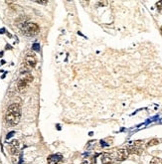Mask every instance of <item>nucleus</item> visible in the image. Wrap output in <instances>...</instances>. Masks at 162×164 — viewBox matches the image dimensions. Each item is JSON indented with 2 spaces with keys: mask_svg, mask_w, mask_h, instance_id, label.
Returning a JSON list of instances; mask_svg holds the SVG:
<instances>
[{
  "mask_svg": "<svg viewBox=\"0 0 162 164\" xmlns=\"http://www.w3.org/2000/svg\"><path fill=\"white\" fill-rule=\"evenodd\" d=\"M21 118V106L19 104H11L8 106L6 114H5V120L8 125L14 126L17 125Z\"/></svg>",
  "mask_w": 162,
  "mask_h": 164,
  "instance_id": "1",
  "label": "nucleus"
},
{
  "mask_svg": "<svg viewBox=\"0 0 162 164\" xmlns=\"http://www.w3.org/2000/svg\"><path fill=\"white\" fill-rule=\"evenodd\" d=\"M21 31L24 35L28 36V37H33L36 36L39 33L40 28L36 23H32V22H24L21 26Z\"/></svg>",
  "mask_w": 162,
  "mask_h": 164,
  "instance_id": "2",
  "label": "nucleus"
},
{
  "mask_svg": "<svg viewBox=\"0 0 162 164\" xmlns=\"http://www.w3.org/2000/svg\"><path fill=\"white\" fill-rule=\"evenodd\" d=\"M33 80L34 78L30 73H23V74H21V76L18 79V82H17V90H20V92H23V90H25L28 87L29 84L32 83Z\"/></svg>",
  "mask_w": 162,
  "mask_h": 164,
  "instance_id": "3",
  "label": "nucleus"
},
{
  "mask_svg": "<svg viewBox=\"0 0 162 164\" xmlns=\"http://www.w3.org/2000/svg\"><path fill=\"white\" fill-rule=\"evenodd\" d=\"M23 63L25 65H27L28 67H30L31 69H34L37 65V59H36V56L34 53H27V55L25 56V59H24V62Z\"/></svg>",
  "mask_w": 162,
  "mask_h": 164,
  "instance_id": "4",
  "label": "nucleus"
},
{
  "mask_svg": "<svg viewBox=\"0 0 162 164\" xmlns=\"http://www.w3.org/2000/svg\"><path fill=\"white\" fill-rule=\"evenodd\" d=\"M141 141H133L132 143L129 144V146L127 147V152H128V154H139L141 153Z\"/></svg>",
  "mask_w": 162,
  "mask_h": 164,
  "instance_id": "5",
  "label": "nucleus"
},
{
  "mask_svg": "<svg viewBox=\"0 0 162 164\" xmlns=\"http://www.w3.org/2000/svg\"><path fill=\"white\" fill-rule=\"evenodd\" d=\"M127 157H128V152H127L126 149L120 148V149H117V150H116L115 159L117 161H123V160H126Z\"/></svg>",
  "mask_w": 162,
  "mask_h": 164,
  "instance_id": "6",
  "label": "nucleus"
},
{
  "mask_svg": "<svg viewBox=\"0 0 162 164\" xmlns=\"http://www.w3.org/2000/svg\"><path fill=\"white\" fill-rule=\"evenodd\" d=\"M62 159H63V156L60 153L50 155L48 157V164H59L62 161Z\"/></svg>",
  "mask_w": 162,
  "mask_h": 164,
  "instance_id": "7",
  "label": "nucleus"
},
{
  "mask_svg": "<svg viewBox=\"0 0 162 164\" xmlns=\"http://www.w3.org/2000/svg\"><path fill=\"white\" fill-rule=\"evenodd\" d=\"M113 162V157L109 153H104L101 156V163L103 164H112Z\"/></svg>",
  "mask_w": 162,
  "mask_h": 164,
  "instance_id": "8",
  "label": "nucleus"
},
{
  "mask_svg": "<svg viewBox=\"0 0 162 164\" xmlns=\"http://www.w3.org/2000/svg\"><path fill=\"white\" fill-rule=\"evenodd\" d=\"M7 148H8V151H9L10 154L15 155V154L18 153V147H15V146H13V145H11V144H9V145L7 146Z\"/></svg>",
  "mask_w": 162,
  "mask_h": 164,
  "instance_id": "9",
  "label": "nucleus"
},
{
  "mask_svg": "<svg viewBox=\"0 0 162 164\" xmlns=\"http://www.w3.org/2000/svg\"><path fill=\"white\" fill-rule=\"evenodd\" d=\"M150 164H162V158L153 157L151 161H150Z\"/></svg>",
  "mask_w": 162,
  "mask_h": 164,
  "instance_id": "10",
  "label": "nucleus"
},
{
  "mask_svg": "<svg viewBox=\"0 0 162 164\" xmlns=\"http://www.w3.org/2000/svg\"><path fill=\"white\" fill-rule=\"evenodd\" d=\"M158 143H159V140H158V139H155V138H154V139H151V140H150L149 142L146 144V146H147V147H151V146L157 145Z\"/></svg>",
  "mask_w": 162,
  "mask_h": 164,
  "instance_id": "11",
  "label": "nucleus"
},
{
  "mask_svg": "<svg viewBox=\"0 0 162 164\" xmlns=\"http://www.w3.org/2000/svg\"><path fill=\"white\" fill-rule=\"evenodd\" d=\"M11 145H13V146H15V147H18L19 146V141L18 140H12L10 142Z\"/></svg>",
  "mask_w": 162,
  "mask_h": 164,
  "instance_id": "12",
  "label": "nucleus"
},
{
  "mask_svg": "<svg viewBox=\"0 0 162 164\" xmlns=\"http://www.w3.org/2000/svg\"><path fill=\"white\" fill-rule=\"evenodd\" d=\"M33 50L39 51V50H40V45H39V44H34V45H33Z\"/></svg>",
  "mask_w": 162,
  "mask_h": 164,
  "instance_id": "13",
  "label": "nucleus"
},
{
  "mask_svg": "<svg viewBox=\"0 0 162 164\" xmlns=\"http://www.w3.org/2000/svg\"><path fill=\"white\" fill-rule=\"evenodd\" d=\"M98 3H99V5H101V6H106V5L107 4V1H99Z\"/></svg>",
  "mask_w": 162,
  "mask_h": 164,
  "instance_id": "14",
  "label": "nucleus"
},
{
  "mask_svg": "<svg viewBox=\"0 0 162 164\" xmlns=\"http://www.w3.org/2000/svg\"><path fill=\"white\" fill-rule=\"evenodd\" d=\"M14 133H15V132H14V131H11V132H9V133H8V135L6 136V139H9L10 137H12L13 135H14Z\"/></svg>",
  "mask_w": 162,
  "mask_h": 164,
  "instance_id": "15",
  "label": "nucleus"
},
{
  "mask_svg": "<svg viewBox=\"0 0 162 164\" xmlns=\"http://www.w3.org/2000/svg\"><path fill=\"white\" fill-rule=\"evenodd\" d=\"M35 3H38V4H42V5H46L48 2L47 1H35Z\"/></svg>",
  "mask_w": 162,
  "mask_h": 164,
  "instance_id": "16",
  "label": "nucleus"
},
{
  "mask_svg": "<svg viewBox=\"0 0 162 164\" xmlns=\"http://www.w3.org/2000/svg\"><path fill=\"white\" fill-rule=\"evenodd\" d=\"M6 32V29L5 28H2V29H0V34H4Z\"/></svg>",
  "mask_w": 162,
  "mask_h": 164,
  "instance_id": "17",
  "label": "nucleus"
},
{
  "mask_svg": "<svg viewBox=\"0 0 162 164\" xmlns=\"http://www.w3.org/2000/svg\"><path fill=\"white\" fill-rule=\"evenodd\" d=\"M6 49H11V46H10L9 44H7V45H6Z\"/></svg>",
  "mask_w": 162,
  "mask_h": 164,
  "instance_id": "18",
  "label": "nucleus"
},
{
  "mask_svg": "<svg viewBox=\"0 0 162 164\" xmlns=\"http://www.w3.org/2000/svg\"><path fill=\"white\" fill-rule=\"evenodd\" d=\"M3 57V52H0V58Z\"/></svg>",
  "mask_w": 162,
  "mask_h": 164,
  "instance_id": "19",
  "label": "nucleus"
},
{
  "mask_svg": "<svg viewBox=\"0 0 162 164\" xmlns=\"http://www.w3.org/2000/svg\"><path fill=\"white\" fill-rule=\"evenodd\" d=\"M5 63H6V62H5V61H1V64H2V65H4Z\"/></svg>",
  "mask_w": 162,
  "mask_h": 164,
  "instance_id": "20",
  "label": "nucleus"
},
{
  "mask_svg": "<svg viewBox=\"0 0 162 164\" xmlns=\"http://www.w3.org/2000/svg\"><path fill=\"white\" fill-rule=\"evenodd\" d=\"M161 32H162V27H161Z\"/></svg>",
  "mask_w": 162,
  "mask_h": 164,
  "instance_id": "21",
  "label": "nucleus"
},
{
  "mask_svg": "<svg viewBox=\"0 0 162 164\" xmlns=\"http://www.w3.org/2000/svg\"><path fill=\"white\" fill-rule=\"evenodd\" d=\"M82 164H84V163H82Z\"/></svg>",
  "mask_w": 162,
  "mask_h": 164,
  "instance_id": "22",
  "label": "nucleus"
}]
</instances>
